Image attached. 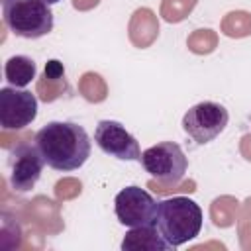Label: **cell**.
I'll return each mask as SVG.
<instances>
[{
	"mask_svg": "<svg viewBox=\"0 0 251 251\" xmlns=\"http://www.w3.org/2000/svg\"><path fill=\"white\" fill-rule=\"evenodd\" d=\"M78 92L86 102L100 104L108 98V84L102 78V75H98L94 71H86L78 78Z\"/></svg>",
	"mask_w": 251,
	"mask_h": 251,
	"instance_id": "cell-16",
	"label": "cell"
},
{
	"mask_svg": "<svg viewBox=\"0 0 251 251\" xmlns=\"http://www.w3.org/2000/svg\"><path fill=\"white\" fill-rule=\"evenodd\" d=\"M53 192H55V198H57L59 202L73 200V198H76V196L82 192V182H80L78 178L67 176V178L57 180V184H55Z\"/></svg>",
	"mask_w": 251,
	"mask_h": 251,
	"instance_id": "cell-21",
	"label": "cell"
},
{
	"mask_svg": "<svg viewBox=\"0 0 251 251\" xmlns=\"http://www.w3.org/2000/svg\"><path fill=\"white\" fill-rule=\"evenodd\" d=\"M237 210H239V202L235 196L229 194L218 196L210 204V220L216 227H229L237 220Z\"/></svg>",
	"mask_w": 251,
	"mask_h": 251,
	"instance_id": "cell-15",
	"label": "cell"
},
{
	"mask_svg": "<svg viewBox=\"0 0 251 251\" xmlns=\"http://www.w3.org/2000/svg\"><path fill=\"white\" fill-rule=\"evenodd\" d=\"M147 186L155 192V194H173V192H194L196 190V182L194 180H180L178 184H173V186H165L161 182H157L155 178H151L147 182Z\"/></svg>",
	"mask_w": 251,
	"mask_h": 251,
	"instance_id": "cell-22",
	"label": "cell"
},
{
	"mask_svg": "<svg viewBox=\"0 0 251 251\" xmlns=\"http://www.w3.org/2000/svg\"><path fill=\"white\" fill-rule=\"evenodd\" d=\"M37 116V98L27 90L16 86L0 88V126L6 131H20L27 127Z\"/></svg>",
	"mask_w": 251,
	"mask_h": 251,
	"instance_id": "cell-7",
	"label": "cell"
},
{
	"mask_svg": "<svg viewBox=\"0 0 251 251\" xmlns=\"http://www.w3.org/2000/svg\"><path fill=\"white\" fill-rule=\"evenodd\" d=\"M35 71H37L35 63L25 55H14L4 65V76L16 88L27 86L35 78Z\"/></svg>",
	"mask_w": 251,
	"mask_h": 251,
	"instance_id": "cell-14",
	"label": "cell"
},
{
	"mask_svg": "<svg viewBox=\"0 0 251 251\" xmlns=\"http://www.w3.org/2000/svg\"><path fill=\"white\" fill-rule=\"evenodd\" d=\"M127 37L133 47L147 49L159 37V20L151 8H137L127 24Z\"/></svg>",
	"mask_w": 251,
	"mask_h": 251,
	"instance_id": "cell-11",
	"label": "cell"
},
{
	"mask_svg": "<svg viewBox=\"0 0 251 251\" xmlns=\"http://www.w3.org/2000/svg\"><path fill=\"white\" fill-rule=\"evenodd\" d=\"M245 220H251V196H249V198H245V202H243V204H239L235 224H237V222H245Z\"/></svg>",
	"mask_w": 251,
	"mask_h": 251,
	"instance_id": "cell-25",
	"label": "cell"
},
{
	"mask_svg": "<svg viewBox=\"0 0 251 251\" xmlns=\"http://www.w3.org/2000/svg\"><path fill=\"white\" fill-rule=\"evenodd\" d=\"M116 218L127 227H147L155 226L159 202L139 186H126L114 198Z\"/></svg>",
	"mask_w": 251,
	"mask_h": 251,
	"instance_id": "cell-6",
	"label": "cell"
},
{
	"mask_svg": "<svg viewBox=\"0 0 251 251\" xmlns=\"http://www.w3.org/2000/svg\"><path fill=\"white\" fill-rule=\"evenodd\" d=\"M4 25L18 37L37 39L53 29V12L41 0H2Z\"/></svg>",
	"mask_w": 251,
	"mask_h": 251,
	"instance_id": "cell-3",
	"label": "cell"
},
{
	"mask_svg": "<svg viewBox=\"0 0 251 251\" xmlns=\"http://www.w3.org/2000/svg\"><path fill=\"white\" fill-rule=\"evenodd\" d=\"M67 92H69V82L65 78V67H63V63L59 59H49L45 63L43 75L35 82V94H37V98L47 104V102L59 100Z\"/></svg>",
	"mask_w": 251,
	"mask_h": 251,
	"instance_id": "cell-12",
	"label": "cell"
},
{
	"mask_svg": "<svg viewBox=\"0 0 251 251\" xmlns=\"http://www.w3.org/2000/svg\"><path fill=\"white\" fill-rule=\"evenodd\" d=\"M41 2H45V4H57L59 0H41Z\"/></svg>",
	"mask_w": 251,
	"mask_h": 251,
	"instance_id": "cell-27",
	"label": "cell"
},
{
	"mask_svg": "<svg viewBox=\"0 0 251 251\" xmlns=\"http://www.w3.org/2000/svg\"><path fill=\"white\" fill-rule=\"evenodd\" d=\"M229 114L218 102H198L182 116V129L190 135L198 145L210 143L216 139L227 126Z\"/></svg>",
	"mask_w": 251,
	"mask_h": 251,
	"instance_id": "cell-5",
	"label": "cell"
},
{
	"mask_svg": "<svg viewBox=\"0 0 251 251\" xmlns=\"http://www.w3.org/2000/svg\"><path fill=\"white\" fill-rule=\"evenodd\" d=\"M186 47L194 55H210L218 47V33L214 29H210V27L194 29L186 37Z\"/></svg>",
	"mask_w": 251,
	"mask_h": 251,
	"instance_id": "cell-18",
	"label": "cell"
},
{
	"mask_svg": "<svg viewBox=\"0 0 251 251\" xmlns=\"http://www.w3.org/2000/svg\"><path fill=\"white\" fill-rule=\"evenodd\" d=\"M94 141L106 155L116 157L120 161H139L141 157L137 139L120 122L114 120L98 122L94 131Z\"/></svg>",
	"mask_w": 251,
	"mask_h": 251,
	"instance_id": "cell-9",
	"label": "cell"
},
{
	"mask_svg": "<svg viewBox=\"0 0 251 251\" xmlns=\"http://www.w3.org/2000/svg\"><path fill=\"white\" fill-rule=\"evenodd\" d=\"M22 226L2 212V247L4 249H20L22 247Z\"/></svg>",
	"mask_w": 251,
	"mask_h": 251,
	"instance_id": "cell-20",
	"label": "cell"
},
{
	"mask_svg": "<svg viewBox=\"0 0 251 251\" xmlns=\"http://www.w3.org/2000/svg\"><path fill=\"white\" fill-rule=\"evenodd\" d=\"M155 226L163 239L175 249L200 233L202 210L188 196H173L159 202Z\"/></svg>",
	"mask_w": 251,
	"mask_h": 251,
	"instance_id": "cell-2",
	"label": "cell"
},
{
	"mask_svg": "<svg viewBox=\"0 0 251 251\" xmlns=\"http://www.w3.org/2000/svg\"><path fill=\"white\" fill-rule=\"evenodd\" d=\"M35 145L55 171H75L90 157V139L75 122H49L35 133Z\"/></svg>",
	"mask_w": 251,
	"mask_h": 251,
	"instance_id": "cell-1",
	"label": "cell"
},
{
	"mask_svg": "<svg viewBox=\"0 0 251 251\" xmlns=\"http://www.w3.org/2000/svg\"><path fill=\"white\" fill-rule=\"evenodd\" d=\"M100 4V0H73V8L78 12H88L92 8H96Z\"/></svg>",
	"mask_w": 251,
	"mask_h": 251,
	"instance_id": "cell-26",
	"label": "cell"
},
{
	"mask_svg": "<svg viewBox=\"0 0 251 251\" xmlns=\"http://www.w3.org/2000/svg\"><path fill=\"white\" fill-rule=\"evenodd\" d=\"M220 29L226 37H231V39L249 37L251 35V12H245V10L227 12L222 18Z\"/></svg>",
	"mask_w": 251,
	"mask_h": 251,
	"instance_id": "cell-17",
	"label": "cell"
},
{
	"mask_svg": "<svg viewBox=\"0 0 251 251\" xmlns=\"http://www.w3.org/2000/svg\"><path fill=\"white\" fill-rule=\"evenodd\" d=\"M198 0H161V18L169 24H178L186 20L196 8Z\"/></svg>",
	"mask_w": 251,
	"mask_h": 251,
	"instance_id": "cell-19",
	"label": "cell"
},
{
	"mask_svg": "<svg viewBox=\"0 0 251 251\" xmlns=\"http://www.w3.org/2000/svg\"><path fill=\"white\" fill-rule=\"evenodd\" d=\"M237 235H239V245L245 251H251V220L237 222Z\"/></svg>",
	"mask_w": 251,
	"mask_h": 251,
	"instance_id": "cell-23",
	"label": "cell"
},
{
	"mask_svg": "<svg viewBox=\"0 0 251 251\" xmlns=\"http://www.w3.org/2000/svg\"><path fill=\"white\" fill-rule=\"evenodd\" d=\"M122 249L124 251H167L173 247L163 239L157 226H147V227L129 229L122 241Z\"/></svg>",
	"mask_w": 251,
	"mask_h": 251,
	"instance_id": "cell-13",
	"label": "cell"
},
{
	"mask_svg": "<svg viewBox=\"0 0 251 251\" xmlns=\"http://www.w3.org/2000/svg\"><path fill=\"white\" fill-rule=\"evenodd\" d=\"M10 186L14 192H27L35 186V182L41 176L45 159L39 153L37 145H31L27 141L16 143L10 159Z\"/></svg>",
	"mask_w": 251,
	"mask_h": 251,
	"instance_id": "cell-8",
	"label": "cell"
},
{
	"mask_svg": "<svg viewBox=\"0 0 251 251\" xmlns=\"http://www.w3.org/2000/svg\"><path fill=\"white\" fill-rule=\"evenodd\" d=\"M22 216L31 224V227L45 233H59L65 227L59 204L49 200L47 196H35L33 200L25 202Z\"/></svg>",
	"mask_w": 251,
	"mask_h": 251,
	"instance_id": "cell-10",
	"label": "cell"
},
{
	"mask_svg": "<svg viewBox=\"0 0 251 251\" xmlns=\"http://www.w3.org/2000/svg\"><path fill=\"white\" fill-rule=\"evenodd\" d=\"M239 153L245 161H251V131L239 139Z\"/></svg>",
	"mask_w": 251,
	"mask_h": 251,
	"instance_id": "cell-24",
	"label": "cell"
},
{
	"mask_svg": "<svg viewBox=\"0 0 251 251\" xmlns=\"http://www.w3.org/2000/svg\"><path fill=\"white\" fill-rule=\"evenodd\" d=\"M139 163L153 178H157V182L165 186L178 184L188 167L184 151L175 141H161L145 149L139 157Z\"/></svg>",
	"mask_w": 251,
	"mask_h": 251,
	"instance_id": "cell-4",
	"label": "cell"
}]
</instances>
